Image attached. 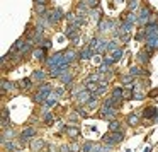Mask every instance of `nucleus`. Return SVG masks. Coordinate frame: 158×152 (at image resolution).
<instances>
[{
    "instance_id": "obj_1",
    "label": "nucleus",
    "mask_w": 158,
    "mask_h": 152,
    "mask_svg": "<svg viewBox=\"0 0 158 152\" xmlns=\"http://www.w3.org/2000/svg\"><path fill=\"white\" fill-rule=\"evenodd\" d=\"M51 92H53V87L48 86V84H43V86H39L38 92H36L34 101H36V103H44V101L51 96Z\"/></svg>"
},
{
    "instance_id": "obj_2",
    "label": "nucleus",
    "mask_w": 158,
    "mask_h": 152,
    "mask_svg": "<svg viewBox=\"0 0 158 152\" xmlns=\"http://www.w3.org/2000/svg\"><path fill=\"white\" fill-rule=\"evenodd\" d=\"M123 138H124V133L123 132H110V133H107V135H104V144L106 145H110L112 147L114 144H119V142H123Z\"/></svg>"
},
{
    "instance_id": "obj_3",
    "label": "nucleus",
    "mask_w": 158,
    "mask_h": 152,
    "mask_svg": "<svg viewBox=\"0 0 158 152\" xmlns=\"http://www.w3.org/2000/svg\"><path fill=\"white\" fill-rule=\"evenodd\" d=\"M143 116L146 118V120L158 121V110H156V106H150V108H146V110H143Z\"/></svg>"
},
{
    "instance_id": "obj_4",
    "label": "nucleus",
    "mask_w": 158,
    "mask_h": 152,
    "mask_svg": "<svg viewBox=\"0 0 158 152\" xmlns=\"http://www.w3.org/2000/svg\"><path fill=\"white\" fill-rule=\"evenodd\" d=\"M146 51H155V50H158V36H155V38H150L146 39Z\"/></svg>"
},
{
    "instance_id": "obj_5",
    "label": "nucleus",
    "mask_w": 158,
    "mask_h": 152,
    "mask_svg": "<svg viewBox=\"0 0 158 152\" xmlns=\"http://www.w3.org/2000/svg\"><path fill=\"white\" fill-rule=\"evenodd\" d=\"M112 99H114V103H116V106L124 99V91L121 89V87H116V89L112 91Z\"/></svg>"
},
{
    "instance_id": "obj_6",
    "label": "nucleus",
    "mask_w": 158,
    "mask_h": 152,
    "mask_svg": "<svg viewBox=\"0 0 158 152\" xmlns=\"http://www.w3.org/2000/svg\"><path fill=\"white\" fill-rule=\"evenodd\" d=\"M31 137H36V130H34V128H26V130L21 133V140H22V144H26V142H27Z\"/></svg>"
},
{
    "instance_id": "obj_7",
    "label": "nucleus",
    "mask_w": 158,
    "mask_h": 152,
    "mask_svg": "<svg viewBox=\"0 0 158 152\" xmlns=\"http://www.w3.org/2000/svg\"><path fill=\"white\" fill-rule=\"evenodd\" d=\"M150 7H141V11H139V19H138V21H139V24H144V22L148 21V19H150Z\"/></svg>"
},
{
    "instance_id": "obj_8",
    "label": "nucleus",
    "mask_w": 158,
    "mask_h": 152,
    "mask_svg": "<svg viewBox=\"0 0 158 152\" xmlns=\"http://www.w3.org/2000/svg\"><path fill=\"white\" fill-rule=\"evenodd\" d=\"M92 97H94V94L90 92V91H83V92H80L78 96H77V101H78V103H89Z\"/></svg>"
},
{
    "instance_id": "obj_9",
    "label": "nucleus",
    "mask_w": 158,
    "mask_h": 152,
    "mask_svg": "<svg viewBox=\"0 0 158 152\" xmlns=\"http://www.w3.org/2000/svg\"><path fill=\"white\" fill-rule=\"evenodd\" d=\"M94 50L92 48H89V46H87L85 50H82V51H80V58H83V60H90V56H94Z\"/></svg>"
},
{
    "instance_id": "obj_10",
    "label": "nucleus",
    "mask_w": 158,
    "mask_h": 152,
    "mask_svg": "<svg viewBox=\"0 0 158 152\" xmlns=\"http://www.w3.org/2000/svg\"><path fill=\"white\" fill-rule=\"evenodd\" d=\"M138 60H139V63H148V62H150V51H146V50L139 51V55H138Z\"/></svg>"
},
{
    "instance_id": "obj_11",
    "label": "nucleus",
    "mask_w": 158,
    "mask_h": 152,
    "mask_svg": "<svg viewBox=\"0 0 158 152\" xmlns=\"http://www.w3.org/2000/svg\"><path fill=\"white\" fill-rule=\"evenodd\" d=\"M43 145H44V142H43L41 138H36V140L31 142V149H32L34 152H38L39 149H43Z\"/></svg>"
},
{
    "instance_id": "obj_12",
    "label": "nucleus",
    "mask_w": 158,
    "mask_h": 152,
    "mask_svg": "<svg viewBox=\"0 0 158 152\" xmlns=\"http://www.w3.org/2000/svg\"><path fill=\"white\" fill-rule=\"evenodd\" d=\"M107 28H114V22L107 21V19H104V21L99 22V31H106Z\"/></svg>"
},
{
    "instance_id": "obj_13",
    "label": "nucleus",
    "mask_w": 158,
    "mask_h": 152,
    "mask_svg": "<svg viewBox=\"0 0 158 152\" xmlns=\"http://www.w3.org/2000/svg\"><path fill=\"white\" fill-rule=\"evenodd\" d=\"M44 77H46V74L43 72V70H34L31 79H32V80H44Z\"/></svg>"
},
{
    "instance_id": "obj_14",
    "label": "nucleus",
    "mask_w": 158,
    "mask_h": 152,
    "mask_svg": "<svg viewBox=\"0 0 158 152\" xmlns=\"http://www.w3.org/2000/svg\"><path fill=\"white\" fill-rule=\"evenodd\" d=\"M129 75H133V77H138V75H143V70H141V67H138V65L131 67V69H129Z\"/></svg>"
},
{
    "instance_id": "obj_15",
    "label": "nucleus",
    "mask_w": 158,
    "mask_h": 152,
    "mask_svg": "<svg viewBox=\"0 0 158 152\" xmlns=\"http://www.w3.org/2000/svg\"><path fill=\"white\" fill-rule=\"evenodd\" d=\"M73 60H75V51H73V50H68V51H65V62L72 63Z\"/></svg>"
},
{
    "instance_id": "obj_16",
    "label": "nucleus",
    "mask_w": 158,
    "mask_h": 152,
    "mask_svg": "<svg viewBox=\"0 0 158 152\" xmlns=\"http://www.w3.org/2000/svg\"><path fill=\"white\" fill-rule=\"evenodd\" d=\"M123 50L121 48H117V50H114V53H112V62H119L121 60V56H123Z\"/></svg>"
},
{
    "instance_id": "obj_17",
    "label": "nucleus",
    "mask_w": 158,
    "mask_h": 152,
    "mask_svg": "<svg viewBox=\"0 0 158 152\" xmlns=\"http://www.w3.org/2000/svg\"><path fill=\"white\" fill-rule=\"evenodd\" d=\"M109 128H110V132H119L121 130V121L112 120V121H110V125H109Z\"/></svg>"
},
{
    "instance_id": "obj_18",
    "label": "nucleus",
    "mask_w": 158,
    "mask_h": 152,
    "mask_svg": "<svg viewBox=\"0 0 158 152\" xmlns=\"http://www.w3.org/2000/svg\"><path fill=\"white\" fill-rule=\"evenodd\" d=\"M110 150V145H107V147H104V145H94L92 152H109Z\"/></svg>"
},
{
    "instance_id": "obj_19",
    "label": "nucleus",
    "mask_w": 158,
    "mask_h": 152,
    "mask_svg": "<svg viewBox=\"0 0 158 152\" xmlns=\"http://www.w3.org/2000/svg\"><path fill=\"white\" fill-rule=\"evenodd\" d=\"M44 55H46V48H38L34 51V56L38 60H43V58H44Z\"/></svg>"
},
{
    "instance_id": "obj_20",
    "label": "nucleus",
    "mask_w": 158,
    "mask_h": 152,
    "mask_svg": "<svg viewBox=\"0 0 158 152\" xmlns=\"http://www.w3.org/2000/svg\"><path fill=\"white\" fill-rule=\"evenodd\" d=\"M66 133H68L72 138H75V137H78V128H75V127H68V128H66Z\"/></svg>"
},
{
    "instance_id": "obj_21",
    "label": "nucleus",
    "mask_w": 158,
    "mask_h": 152,
    "mask_svg": "<svg viewBox=\"0 0 158 152\" xmlns=\"http://www.w3.org/2000/svg\"><path fill=\"white\" fill-rule=\"evenodd\" d=\"M53 14H55V17H56V21H58V22L61 21L63 17H65V14H63V11H61L60 7H56L55 11H53Z\"/></svg>"
},
{
    "instance_id": "obj_22",
    "label": "nucleus",
    "mask_w": 158,
    "mask_h": 152,
    "mask_svg": "<svg viewBox=\"0 0 158 152\" xmlns=\"http://www.w3.org/2000/svg\"><path fill=\"white\" fill-rule=\"evenodd\" d=\"M63 94H65V87H58V89L53 91V96H55L56 99H58V97H61Z\"/></svg>"
},
{
    "instance_id": "obj_23",
    "label": "nucleus",
    "mask_w": 158,
    "mask_h": 152,
    "mask_svg": "<svg viewBox=\"0 0 158 152\" xmlns=\"http://www.w3.org/2000/svg\"><path fill=\"white\" fill-rule=\"evenodd\" d=\"M92 149H94L92 142H85V144H83V147H82V152H92Z\"/></svg>"
},
{
    "instance_id": "obj_24",
    "label": "nucleus",
    "mask_w": 158,
    "mask_h": 152,
    "mask_svg": "<svg viewBox=\"0 0 158 152\" xmlns=\"http://www.w3.org/2000/svg\"><path fill=\"white\" fill-rule=\"evenodd\" d=\"M53 121H55V118H53V114L51 113H48V111H46L44 113V123H53Z\"/></svg>"
},
{
    "instance_id": "obj_25",
    "label": "nucleus",
    "mask_w": 158,
    "mask_h": 152,
    "mask_svg": "<svg viewBox=\"0 0 158 152\" xmlns=\"http://www.w3.org/2000/svg\"><path fill=\"white\" fill-rule=\"evenodd\" d=\"M85 4H87V7H89V9H95L97 4H99V0H87Z\"/></svg>"
},
{
    "instance_id": "obj_26",
    "label": "nucleus",
    "mask_w": 158,
    "mask_h": 152,
    "mask_svg": "<svg viewBox=\"0 0 158 152\" xmlns=\"http://www.w3.org/2000/svg\"><path fill=\"white\" fill-rule=\"evenodd\" d=\"M126 22H131V24H134L136 22V14H133V12H129L126 17Z\"/></svg>"
},
{
    "instance_id": "obj_27",
    "label": "nucleus",
    "mask_w": 158,
    "mask_h": 152,
    "mask_svg": "<svg viewBox=\"0 0 158 152\" xmlns=\"http://www.w3.org/2000/svg\"><path fill=\"white\" fill-rule=\"evenodd\" d=\"M61 82H63V84H70V82H72V75L66 72L65 75H61Z\"/></svg>"
},
{
    "instance_id": "obj_28",
    "label": "nucleus",
    "mask_w": 158,
    "mask_h": 152,
    "mask_svg": "<svg viewBox=\"0 0 158 152\" xmlns=\"http://www.w3.org/2000/svg\"><path fill=\"white\" fill-rule=\"evenodd\" d=\"M133 99H138V101H139V99H144V94L139 92V91H134V92H133Z\"/></svg>"
},
{
    "instance_id": "obj_29",
    "label": "nucleus",
    "mask_w": 158,
    "mask_h": 152,
    "mask_svg": "<svg viewBox=\"0 0 158 152\" xmlns=\"http://www.w3.org/2000/svg\"><path fill=\"white\" fill-rule=\"evenodd\" d=\"M127 121H129L131 125H138V121H139V118H138L136 114H131V116L127 118Z\"/></svg>"
},
{
    "instance_id": "obj_30",
    "label": "nucleus",
    "mask_w": 158,
    "mask_h": 152,
    "mask_svg": "<svg viewBox=\"0 0 158 152\" xmlns=\"http://www.w3.org/2000/svg\"><path fill=\"white\" fill-rule=\"evenodd\" d=\"M100 77H99V74H92V75L87 79V82H95V80H99Z\"/></svg>"
},
{
    "instance_id": "obj_31",
    "label": "nucleus",
    "mask_w": 158,
    "mask_h": 152,
    "mask_svg": "<svg viewBox=\"0 0 158 152\" xmlns=\"http://www.w3.org/2000/svg\"><path fill=\"white\" fill-rule=\"evenodd\" d=\"M136 7H138V0H129V9L131 11H134Z\"/></svg>"
},
{
    "instance_id": "obj_32",
    "label": "nucleus",
    "mask_w": 158,
    "mask_h": 152,
    "mask_svg": "<svg viewBox=\"0 0 158 152\" xmlns=\"http://www.w3.org/2000/svg\"><path fill=\"white\" fill-rule=\"evenodd\" d=\"M36 12H38V14H43V12H46L44 5H36Z\"/></svg>"
},
{
    "instance_id": "obj_33",
    "label": "nucleus",
    "mask_w": 158,
    "mask_h": 152,
    "mask_svg": "<svg viewBox=\"0 0 158 152\" xmlns=\"http://www.w3.org/2000/svg\"><path fill=\"white\" fill-rule=\"evenodd\" d=\"M5 149H7V150H17V149H15V145L12 144V142H9V144H5Z\"/></svg>"
},
{
    "instance_id": "obj_34",
    "label": "nucleus",
    "mask_w": 158,
    "mask_h": 152,
    "mask_svg": "<svg viewBox=\"0 0 158 152\" xmlns=\"http://www.w3.org/2000/svg\"><path fill=\"white\" fill-rule=\"evenodd\" d=\"M21 86H22V87H29V86H31V79H24V80L21 82Z\"/></svg>"
},
{
    "instance_id": "obj_35",
    "label": "nucleus",
    "mask_w": 158,
    "mask_h": 152,
    "mask_svg": "<svg viewBox=\"0 0 158 152\" xmlns=\"http://www.w3.org/2000/svg\"><path fill=\"white\" fill-rule=\"evenodd\" d=\"M77 111H78V114H80L82 118H87V116H89V114H87V111L83 110V108H80V110H77Z\"/></svg>"
},
{
    "instance_id": "obj_36",
    "label": "nucleus",
    "mask_w": 158,
    "mask_h": 152,
    "mask_svg": "<svg viewBox=\"0 0 158 152\" xmlns=\"http://www.w3.org/2000/svg\"><path fill=\"white\" fill-rule=\"evenodd\" d=\"M116 46H117V41H116V39H112V41L109 43V50H116Z\"/></svg>"
},
{
    "instance_id": "obj_37",
    "label": "nucleus",
    "mask_w": 158,
    "mask_h": 152,
    "mask_svg": "<svg viewBox=\"0 0 158 152\" xmlns=\"http://www.w3.org/2000/svg\"><path fill=\"white\" fill-rule=\"evenodd\" d=\"M70 150H72V152H78V150H80V149H78V145H75V144H72V145H70Z\"/></svg>"
},
{
    "instance_id": "obj_38",
    "label": "nucleus",
    "mask_w": 158,
    "mask_h": 152,
    "mask_svg": "<svg viewBox=\"0 0 158 152\" xmlns=\"http://www.w3.org/2000/svg\"><path fill=\"white\" fill-rule=\"evenodd\" d=\"M36 2V5H46L48 4V0H34Z\"/></svg>"
},
{
    "instance_id": "obj_39",
    "label": "nucleus",
    "mask_w": 158,
    "mask_h": 152,
    "mask_svg": "<svg viewBox=\"0 0 158 152\" xmlns=\"http://www.w3.org/2000/svg\"><path fill=\"white\" fill-rule=\"evenodd\" d=\"M78 116H80V114H77V113H72V114H70V120L73 121V120H77V118H78Z\"/></svg>"
},
{
    "instance_id": "obj_40",
    "label": "nucleus",
    "mask_w": 158,
    "mask_h": 152,
    "mask_svg": "<svg viewBox=\"0 0 158 152\" xmlns=\"http://www.w3.org/2000/svg\"><path fill=\"white\" fill-rule=\"evenodd\" d=\"M60 150H61V152H68L70 147H68V145H61V149H60Z\"/></svg>"
}]
</instances>
